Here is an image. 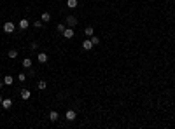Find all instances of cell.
<instances>
[{"mask_svg":"<svg viewBox=\"0 0 175 129\" xmlns=\"http://www.w3.org/2000/svg\"><path fill=\"white\" fill-rule=\"evenodd\" d=\"M14 28H16V26H14V23H11V21L4 23V31H5V33H12V31H14Z\"/></svg>","mask_w":175,"mask_h":129,"instance_id":"6da1fadb","label":"cell"},{"mask_svg":"<svg viewBox=\"0 0 175 129\" xmlns=\"http://www.w3.org/2000/svg\"><path fill=\"white\" fill-rule=\"evenodd\" d=\"M75 24H77V18H75V16H67V26L74 28Z\"/></svg>","mask_w":175,"mask_h":129,"instance_id":"7a4b0ae2","label":"cell"},{"mask_svg":"<svg viewBox=\"0 0 175 129\" xmlns=\"http://www.w3.org/2000/svg\"><path fill=\"white\" fill-rule=\"evenodd\" d=\"M61 35H63L65 38H74V28H70V26L68 28H65V31L61 33Z\"/></svg>","mask_w":175,"mask_h":129,"instance_id":"3957f363","label":"cell"},{"mask_svg":"<svg viewBox=\"0 0 175 129\" xmlns=\"http://www.w3.org/2000/svg\"><path fill=\"white\" fill-rule=\"evenodd\" d=\"M82 49H84V51H91V49H93V42H91V38H89V40H84L82 42Z\"/></svg>","mask_w":175,"mask_h":129,"instance_id":"277c9868","label":"cell"},{"mask_svg":"<svg viewBox=\"0 0 175 129\" xmlns=\"http://www.w3.org/2000/svg\"><path fill=\"white\" fill-rule=\"evenodd\" d=\"M2 106H4L5 110H9V108L12 106V100L11 98H4V100H2Z\"/></svg>","mask_w":175,"mask_h":129,"instance_id":"5b68a950","label":"cell"},{"mask_svg":"<svg viewBox=\"0 0 175 129\" xmlns=\"http://www.w3.org/2000/svg\"><path fill=\"white\" fill-rule=\"evenodd\" d=\"M58 119H60V113H58V112H54V110H52L51 113H49V120H51V122H56Z\"/></svg>","mask_w":175,"mask_h":129,"instance_id":"8992f818","label":"cell"},{"mask_svg":"<svg viewBox=\"0 0 175 129\" xmlns=\"http://www.w3.org/2000/svg\"><path fill=\"white\" fill-rule=\"evenodd\" d=\"M40 19L44 21V23H49V21H51V14H49V12H42V14H40Z\"/></svg>","mask_w":175,"mask_h":129,"instance_id":"52a82bcc","label":"cell"},{"mask_svg":"<svg viewBox=\"0 0 175 129\" xmlns=\"http://www.w3.org/2000/svg\"><path fill=\"white\" fill-rule=\"evenodd\" d=\"M65 117H67V120H74V119H75L77 115H75V112H74V110H68V112H67V115H65Z\"/></svg>","mask_w":175,"mask_h":129,"instance_id":"ba28073f","label":"cell"},{"mask_svg":"<svg viewBox=\"0 0 175 129\" xmlns=\"http://www.w3.org/2000/svg\"><path fill=\"white\" fill-rule=\"evenodd\" d=\"M30 96H32L30 89H23V91H21V98H23V100H28Z\"/></svg>","mask_w":175,"mask_h":129,"instance_id":"9c48e42d","label":"cell"},{"mask_svg":"<svg viewBox=\"0 0 175 129\" xmlns=\"http://www.w3.org/2000/svg\"><path fill=\"white\" fill-rule=\"evenodd\" d=\"M84 33H86V37H93L95 35V28L93 26H87V28L84 30Z\"/></svg>","mask_w":175,"mask_h":129,"instance_id":"30bf717a","label":"cell"},{"mask_svg":"<svg viewBox=\"0 0 175 129\" xmlns=\"http://www.w3.org/2000/svg\"><path fill=\"white\" fill-rule=\"evenodd\" d=\"M37 59H39V63H46V61H47V54L46 53H40L39 56H37Z\"/></svg>","mask_w":175,"mask_h":129,"instance_id":"8fae6325","label":"cell"},{"mask_svg":"<svg viewBox=\"0 0 175 129\" xmlns=\"http://www.w3.org/2000/svg\"><path fill=\"white\" fill-rule=\"evenodd\" d=\"M28 19H21V21H19V28H21V30H26V28H28Z\"/></svg>","mask_w":175,"mask_h":129,"instance_id":"7c38bea8","label":"cell"},{"mask_svg":"<svg viewBox=\"0 0 175 129\" xmlns=\"http://www.w3.org/2000/svg\"><path fill=\"white\" fill-rule=\"evenodd\" d=\"M21 63H23L25 68H32V59H30V58H25L23 61H21Z\"/></svg>","mask_w":175,"mask_h":129,"instance_id":"4fadbf2b","label":"cell"},{"mask_svg":"<svg viewBox=\"0 0 175 129\" xmlns=\"http://www.w3.org/2000/svg\"><path fill=\"white\" fill-rule=\"evenodd\" d=\"M12 82H14V79H12L11 75H5V77H4V84H5V86H11Z\"/></svg>","mask_w":175,"mask_h":129,"instance_id":"5bb4252c","label":"cell"},{"mask_svg":"<svg viewBox=\"0 0 175 129\" xmlns=\"http://www.w3.org/2000/svg\"><path fill=\"white\" fill-rule=\"evenodd\" d=\"M67 7H70V9H75V7H77V0H68V2H67Z\"/></svg>","mask_w":175,"mask_h":129,"instance_id":"9a60e30c","label":"cell"},{"mask_svg":"<svg viewBox=\"0 0 175 129\" xmlns=\"http://www.w3.org/2000/svg\"><path fill=\"white\" fill-rule=\"evenodd\" d=\"M9 58H12V59L18 58V51L16 49H11V51H9Z\"/></svg>","mask_w":175,"mask_h":129,"instance_id":"2e32d148","label":"cell"},{"mask_svg":"<svg viewBox=\"0 0 175 129\" xmlns=\"http://www.w3.org/2000/svg\"><path fill=\"white\" fill-rule=\"evenodd\" d=\"M65 28H67V26H65L63 23H60L58 26H56V30H58V33H63V31H65Z\"/></svg>","mask_w":175,"mask_h":129,"instance_id":"e0dca14e","label":"cell"},{"mask_svg":"<svg viewBox=\"0 0 175 129\" xmlns=\"http://www.w3.org/2000/svg\"><path fill=\"white\" fill-rule=\"evenodd\" d=\"M89 38H91V42H93V46H98V44H100V38H98V37H89Z\"/></svg>","mask_w":175,"mask_h":129,"instance_id":"ac0fdd59","label":"cell"},{"mask_svg":"<svg viewBox=\"0 0 175 129\" xmlns=\"http://www.w3.org/2000/svg\"><path fill=\"white\" fill-rule=\"evenodd\" d=\"M18 80H19V82H25V80H26V73H19V75H18Z\"/></svg>","mask_w":175,"mask_h":129,"instance_id":"d6986e66","label":"cell"},{"mask_svg":"<svg viewBox=\"0 0 175 129\" xmlns=\"http://www.w3.org/2000/svg\"><path fill=\"white\" fill-rule=\"evenodd\" d=\"M46 86H47V84H46V80H40V82L37 84V87H39V89H46Z\"/></svg>","mask_w":175,"mask_h":129,"instance_id":"ffe728a7","label":"cell"},{"mask_svg":"<svg viewBox=\"0 0 175 129\" xmlns=\"http://www.w3.org/2000/svg\"><path fill=\"white\" fill-rule=\"evenodd\" d=\"M42 23H44V21H42V19H39V21H35V28H40V26H42Z\"/></svg>","mask_w":175,"mask_h":129,"instance_id":"44dd1931","label":"cell"},{"mask_svg":"<svg viewBox=\"0 0 175 129\" xmlns=\"http://www.w3.org/2000/svg\"><path fill=\"white\" fill-rule=\"evenodd\" d=\"M30 47H32V49H37V47H39V44H37V42H32V46H30Z\"/></svg>","mask_w":175,"mask_h":129,"instance_id":"7402d4cb","label":"cell"},{"mask_svg":"<svg viewBox=\"0 0 175 129\" xmlns=\"http://www.w3.org/2000/svg\"><path fill=\"white\" fill-rule=\"evenodd\" d=\"M2 86H4V82H2V80H0V89H2Z\"/></svg>","mask_w":175,"mask_h":129,"instance_id":"603a6c76","label":"cell"},{"mask_svg":"<svg viewBox=\"0 0 175 129\" xmlns=\"http://www.w3.org/2000/svg\"><path fill=\"white\" fill-rule=\"evenodd\" d=\"M0 105H2V96H0Z\"/></svg>","mask_w":175,"mask_h":129,"instance_id":"cb8c5ba5","label":"cell"}]
</instances>
